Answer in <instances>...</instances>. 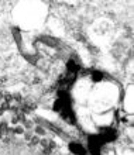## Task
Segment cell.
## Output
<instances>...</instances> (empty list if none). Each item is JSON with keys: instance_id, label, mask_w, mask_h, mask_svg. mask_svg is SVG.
<instances>
[{"instance_id": "cell-1", "label": "cell", "mask_w": 134, "mask_h": 155, "mask_svg": "<svg viewBox=\"0 0 134 155\" xmlns=\"http://www.w3.org/2000/svg\"><path fill=\"white\" fill-rule=\"evenodd\" d=\"M33 133L35 136H38V137H45V136H47V128H45L44 125L38 124V125H34Z\"/></svg>"}, {"instance_id": "cell-2", "label": "cell", "mask_w": 134, "mask_h": 155, "mask_svg": "<svg viewBox=\"0 0 134 155\" xmlns=\"http://www.w3.org/2000/svg\"><path fill=\"white\" fill-rule=\"evenodd\" d=\"M23 127H24V130H30V128H34V123L31 120H24V121H23Z\"/></svg>"}, {"instance_id": "cell-3", "label": "cell", "mask_w": 134, "mask_h": 155, "mask_svg": "<svg viewBox=\"0 0 134 155\" xmlns=\"http://www.w3.org/2000/svg\"><path fill=\"white\" fill-rule=\"evenodd\" d=\"M24 131H26V130H24V127H23V125H16V127L13 128V133H14V134H17V136H20V134H24Z\"/></svg>"}, {"instance_id": "cell-4", "label": "cell", "mask_w": 134, "mask_h": 155, "mask_svg": "<svg viewBox=\"0 0 134 155\" xmlns=\"http://www.w3.org/2000/svg\"><path fill=\"white\" fill-rule=\"evenodd\" d=\"M33 136H34V133L31 131V130H26V131H24V140L30 141V140L33 138Z\"/></svg>"}, {"instance_id": "cell-5", "label": "cell", "mask_w": 134, "mask_h": 155, "mask_svg": "<svg viewBox=\"0 0 134 155\" xmlns=\"http://www.w3.org/2000/svg\"><path fill=\"white\" fill-rule=\"evenodd\" d=\"M13 35H14V38H16L17 44H20V42H21V35L18 33V30H14V31H13Z\"/></svg>"}, {"instance_id": "cell-6", "label": "cell", "mask_w": 134, "mask_h": 155, "mask_svg": "<svg viewBox=\"0 0 134 155\" xmlns=\"http://www.w3.org/2000/svg\"><path fill=\"white\" fill-rule=\"evenodd\" d=\"M30 142H31V144H33V145H37V144H40V137H38V136H35V134H34V136H33V138H31V140H30Z\"/></svg>"}, {"instance_id": "cell-7", "label": "cell", "mask_w": 134, "mask_h": 155, "mask_svg": "<svg viewBox=\"0 0 134 155\" xmlns=\"http://www.w3.org/2000/svg\"><path fill=\"white\" fill-rule=\"evenodd\" d=\"M40 144H41V147H42V148H48V140L42 138V140H40Z\"/></svg>"}]
</instances>
